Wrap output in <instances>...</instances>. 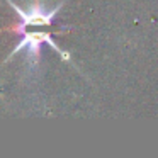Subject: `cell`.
Segmentation results:
<instances>
[{
	"instance_id": "1",
	"label": "cell",
	"mask_w": 158,
	"mask_h": 158,
	"mask_svg": "<svg viewBox=\"0 0 158 158\" xmlns=\"http://www.w3.org/2000/svg\"><path fill=\"white\" fill-rule=\"evenodd\" d=\"M7 2L10 4V7L14 9L15 14L21 17V22L14 27V31L22 36L21 43L14 48V51L10 53L9 58H12V56H15L17 53H21V51L26 49L27 60L31 61L32 66H36L38 61H39V51H41L39 48H41L43 43H48L56 53H60L63 58L70 60V55H66L63 49H60V46L56 44V41L53 39L51 32L46 31V27H49V26L53 24V19H55V15L58 14L61 4H60L56 9H51L49 12H46L41 5H32V7H29L27 10H24V9H21L19 5H15L12 0H7Z\"/></svg>"
}]
</instances>
